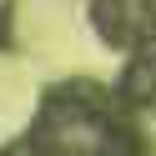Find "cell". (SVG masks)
<instances>
[{
  "mask_svg": "<svg viewBox=\"0 0 156 156\" xmlns=\"http://www.w3.org/2000/svg\"><path fill=\"white\" fill-rule=\"evenodd\" d=\"M15 156H151L141 116L91 76L51 81L35 101V116L15 136Z\"/></svg>",
  "mask_w": 156,
  "mask_h": 156,
  "instance_id": "1",
  "label": "cell"
},
{
  "mask_svg": "<svg viewBox=\"0 0 156 156\" xmlns=\"http://www.w3.org/2000/svg\"><path fill=\"white\" fill-rule=\"evenodd\" d=\"M91 30L106 51H136L156 35V0H86Z\"/></svg>",
  "mask_w": 156,
  "mask_h": 156,
  "instance_id": "2",
  "label": "cell"
},
{
  "mask_svg": "<svg viewBox=\"0 0 156 156\" xmlns=\"http://www.w3.org/2000/svg\"><path fill=\"white\" fill-rule=\"evenodd\" d=\"M116 96L136 116H156V35L126 51V71L116 76Z\"/></svg>",
  "mask_w": 156,
  "mask_h": 156,
  "instance_id": "3",
  "label": "cell"
},
{
  "mask_svg": "<svg viewBox=\"0 0 156 156\" xmlns=\"http://www.w3.org/2000/svg\"><path fill=\"white\" fill-rule=\"evenodd\" d=\"M15 5L20 0H0V51H15Z\"/></svg>",
  "mask_w": 156,
  "mask_h": 156,
  "instance_id": "4",
  "label": "cell"
},
{
  "mask_svg": "<svg viewBox=\"0 0 156 156\" xmlns=\"http://www.w3.org/2000/svg\"><path fill=\"white\" fill-rule=\"evenodd\" d=\"M0 156H15V146H10V141H5V146H0Z\"/></svg>",
  "mask_w": 156,
  "mask_h": 156,
  "instance_id": "5",
  "label": "cell"
}]
</instances>
